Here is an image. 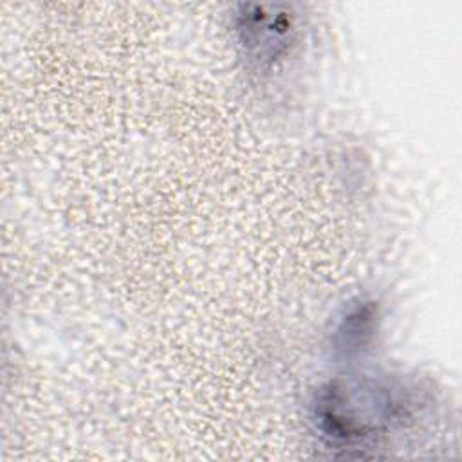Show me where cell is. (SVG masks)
I'll return each instance as SVG.
<instances>
[{
    "label": "cell",
    "instance_id": "3957f363",
    "mask_svg": "<svg viewBox=\"0 0 462 462\" xmlns=\"http://www.w3.org/2000/svg\"><path fill=\"white\" fill-rule=\"evenodd\" d=\"M377 318L379 312L374 301L359 300L352 303L337 321L332 334V346L336 354L354 357L368 348L377 330Z\"/></svg>",
    "mask_w": 462,
    "mask_h": 462
},
{
    "label": "cell",
    "instance_id": "7a4b0ae2",
    "mask_svg": "<svg viewBox=\"0 0 462 462\" xmlns=\"http://www.w3.org/2000/svg\"><path fill=\"white\" fill-rule=\"evenodd\" d=\"M294 16L280 5H242L235 32L245 56L258 65L276 61L294 40Z\"/></svg>",
    "mask_w": 462,
    "mask_h": 462
},
{
    "label": "cell",
    "instance_id": "6da1fadb",
    "mask_svg": "<svg viewBox=\"0 0 462 462\" xmlns=\"http://www.w3.org/2000/svg\"><path fill=\"white\" fill-rule=\"evenodd\" d=\"M424 393L397 379H336L321 386L312 401V419L319 435L334 448L361 449L379 435L408 426Z\"/></svg>",
    "mask_w": 462,
    "mask_h": 462
}]
</instances>
